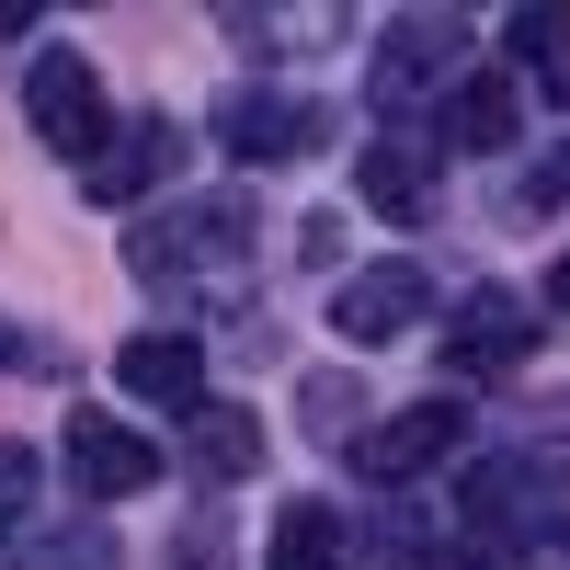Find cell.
Returning a JSON list of instances; mask_svg holds the SVG:
<instances>
[{
    "mask_svg": "<svg viewBox=\"0 0 570 570\" xmlns=\"http://www.w3.org/2000/svg\"><path fill=\"white\" fill-rule=\"evenodd\" d=\"M513 126H525V91H513V69H468V80L445 91V115H434L445 149H513Z\"/></svg>",
    "mask_w": 570,
    "mask_h": 570,
    "instance_id": "13",
    "label": "cell"
},
{
    "mask_svg": "<svg viewBox=\"0 0 570 570\" xmlns=\"http://www.w3.org/2000/svg\"><path fill=\"white\" fill-rule=\"evenodd\" d=\"M456 445H468V400H411V411L376 422L354 456H365V480H422V468H445Z\"/></svg>",
    "mask_w": 570,
    "mask_h": 570,
    "instance_id": "8",
    "label": "cell"
},
{
    "mask_svg": "<svg viewBox=\"0 0 570 570\" xmlns=\"http://www.w3.org/2000/svg\"><path fill=\"white\" fill-rule=\"evenodd\" d=\"M548 308H559V320H570V252H559V263H548Z\"/></svg>",
    "mask_w": 570,
    "mask_h": 570,
    "instance_id": "21",
    "label": "cell"
},
{
    "mask_svg": "<svg viewBox=\"0 0 570 570\" xmlns=\"http://www.w3.org/2000/svg\"><path fill=\"white\" fill-rule=\"evenodd\" d=\"M240 252H252V206L240 195H195V206H160V217L126 228V263L149 274V285L217 274V263H240Z\"/></svg>",
    "mask_w": 570,
    "mask_h": 570,
    "instance_id": "2",
    "label": "cell"
},
{
    "mask_svg": "<svg viewBox=\"0 0 570 570\" xmlns=\"http://www.w3.org/2000/svg\"><path fill=\"white\" fill-rule=\"evenodd\" d=\"M354 195L376 206V217H434V137H376V149L354 160Z\"/></svg>",
    "mask_w": 570,
    "mask_h": 570,
    "instance_id": "11",
    "label": "cell"
},
{
    "mask_svg": "<svg viewBox=\"0 0 570 570\" xmlns=\"http://www.w3.org/2000/svg\"><path fill=\"white\" fill-rule=\"evenodd\" d=\"M115 376H126L149 411H195V400H206V354H195V331H137V343L115 354Z\"/></svg>",
    "mask_w": 570,
    "mask_h": 570,
    "instance_id": "12",
    "label": "cell"
},
{
    "mask_svg": "<svg viewBox=\"0 0 570 570\" xmlns=\"http://www.w3.org/2000/svg\"><path fill=\"white\" fill-rule=\"evenodd\" d=\"M502 58H513V91H548V104H570V12H559V0H537V12L502 23Z\"/></svg>",
    "mask_w": 570,
    "mask_h": 570,
    "instance_id": "14",
    "label": "cell"
},
{
    "mask_svg": "<svg viewBox=\"0 0 570 570\" xmlns=\"http://www.w3.org/2000/svg\"><path fill=\"white\" fill-rule=\"evenodd\" d=\"M0 354H12V331H0Z\"/></svg>",
    "mask_w": 570,
    "mask_h": 570,
    "instance_id": "23",
    "label": "cell"
},
{
    "mask_svg": "<svg viewBox=\"0 0 570 570\" xmlns=\"http://www.w3.org/2000/svg\"><path fill=\"white\" fill-rule=\"evenodd\" d=\"M525 217H548V206H570V149H548L537 171H525V195H513Z\"/></svg>",
    "mask_w": 570,
    "mask_h": 570,
    "instance_id": "19",
    "label": "cell"
},
{
    "mask_svg": "<svg viewBox=\"0 0 570 570\" xmlns=\"http://www.w3.org/2000/svg\"><path fill=\"white\" fill-rule=\"evenodd\" d=\"M468 80V12H400L389 35H376V58H365V91L376 104H422V91H456Z\"/></svg>",
    "mask_w": 570,
    "mask_h": 570,
    "instance_id": "3",
    "label": "cell"
},
{
    "mask_svg": "<svg viewBox=\"0 0 570 570\" xmlns=\"http://www.w3.org/2000/svg\"><path fill=\"white\" fill-rule=\"evenodd\" d=\"M422 308H434V274L422 263H365L343 297H331V331H343V343H400Z\"/></svg>",
    "mask_w": 570,
    "mask_h": 570,
    "instance_id": "9",
    "label": "cell"
},
{
    "mask_svg": "<svg viewBox=\"0 0 570 570\" xmlns=\"http://www.w3.org/2000/svg\"><path fill=\"white\" fill-rule=\"evenodd\" d=\"M23 115H35V137L58 160H91L115 137V104H104V69L80 58V46H46V58L23 69Z\"/></svg>",
    "mask_w": 570,
    "mask_h": 570,
    "instance_id": "4",
    "label": "cell"
},
{
    "mask_svg": "<svg viewBox=\"0 0 570 570\" xmlns=\"http://www.w3.org/2000/svg\"><path fill=\"white\" fill-rule=\"evenodd\" d=\"M58 456H69V480H80V502H137L160 480V445L149 434H126L115 411H69V434H58Z\"/></svg>",
    "mask_w": 570,
    "mask_h": 570,
    "instance_id": "6",
    "label": "cell"
},
{
    "mask_svg": "<svg viewBox=\"0 0 570 570\" xmlns=\"http://www.w3.org/2000/svg\"><path fill=\"white\" fill-rule=\"evenodd\" d=\"M456 513H468V537L480 548H570V480H548V468L525 456H480L456 480Z\"/></svg>",
    "mask_w": 570,
    "mask_h": 570,
    "instance_id": "1",
    "label": "cell"
},
{
    "mask_svg": "<svg viewBox=\"0 0 570 570\" xmlns=\"http://www.w3.org/2000/svg\"><path fill=\"white\" fill-rule=\"evenodd\" d=\"M35 513V445H0V525Z\"/></svg>",
    "mask_w": 570,
    "mask_h": 570,
    "instance_id": "18",
    "label": "cell"
},
{
    "mask_svg": "<svg viewBox=\"0 0 570 570\" xmlns=\"http://www.w3.org/2000/svg\"><path fill=\"white\" fill-rule=\"evenodd\" d=\"M23 23H35V12H23V0H0V35H23Z\"/></svg>",
    "mask_w": 570,
    "mask_h": 570,
    "instance_id": "22",
    "label": "cell"
},
{
    "mask_svg": "<svg viewBox=\"0 0 570 570\" xmlns=\"http://www.w3.org/2000/svg\"><path fill=\"white\" fill-rule=\"evenodd\" d=\"M308 422H320V434H343V422H354V400H343V376H308Z\"/></svg>",
    "mask_w": 570,
    "mask_h": 570,
    "instance_id": "20",
    "label": "cell"
},
{
    "mask_svg": "<svg viewBox=\"0 0 570 570\" xmlns=\"http://www.w3.org/2000/svg\"><path fill=\"white\" fill-rule=\"evenodd\" d=\"M35 570H115V537H104V525H69V537L35 548Z\"/></svg>",
    "mask_w": 570,
    "mask_h": 570,
    "instance_id": "17",
    "label": "cell"
},
{
    "mask_svg": "<svg viewBox=\"0 0 570 570\" xmlns=\"http://www.w3.org/2000/svg\"><path fill=\"white\" fill-rule=\"evenodd\" d=\"M263 570H343V513H331V502H285Z\"/></svg>",
    "mask_w": 570,
    "mask_h": 570,
    "instance_id": "16",
    "label": "cell"
},
{
    "mask_svg": "<svg viewBox=\"0 0 570 570\" xmlns=\"http://www.w3.org/2000/svg\"><path fill=\"white\" fill-rule=\"evenodd\" d=\"M183 456H195L206 480H252L263 422H252V411H228V400H195V411H183Z\"/></svg>",
    "mask_w": 570,
    "mask_h": 570,
    "instance_id": "15",
    "label": "cell"
},
{
    "mask_svg": "<svg viewBox=\"0 0 570 570\" xmlns=\"http://www.w3.org/2000/svg\"><path fill=\"white\" fill-rule=\"evenodd\" d=\"M525 354H537V308L525 297H502V285L456 297V320H445V365L456 376H513Z\"/></svg>",
    "mask_w": 570,
    "mask_h": 570,
    "instance_id": "7",
    "label": "cell"
},
{
    "mask_svg": "<svg viewBox=\"0 0 570 570\" xmlns=\"http://www.w3.org/2000/svg\"><path fill=\"white\" fill-rule=\"evenodd\" d=\"M217 137H228V160H297L308 137H320V115L297 104V91H228V115H217Z\"/></svg>",
    "mask_w": 570,
    "mask_h": 570,
    "instance_id": "10",
    "label": "cell"
},
{
    "mask_svg": "<svg viewBox=\"0 0 570 570\" xmlns=\"http://www.w3.org/2000/svg\"><path fill=\"white\" fill-rule=\"evenodd\" d=\"M171 171H183V126H171V115H126L104 149L80 160V195H91V206H137V195H160Z\"/></svg>",
    "mask_w": 570,
    "mask_h": 570,
    "instance_id": "5",
    "label": "cell"
}]
</instances>
